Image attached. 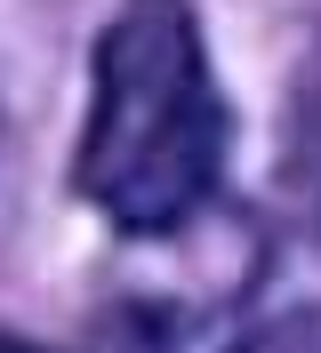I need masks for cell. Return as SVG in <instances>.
<instances>
[{
	"instance_id": "3957f363",
	"label": "cell",
	"mask_w": 321,
	"mask_h": 353,
	"mask_svg": "<svg viewBox=\"0 0 321 353\" xmlns=\"http://www.w3.org/2000/svg\"><path fill=\"white\" fill-rule=\"evenodd\" d=\"M0 353H48V345H24V337H0Z\"/></svg>"
},
{
	"instance_id": "7a4b0ae2",
	"label": "cell",
	"mask_w": 321,
	"mask_h": 353,
	"mask_svg": "<svg viewBox=\"0 0 321 353\" xmlns=\"http://www.w3.org/2000/svg\"><path fill=\"white\" fill-rule=\"evenodd\" d=\"M233 353H321V305H298L281 321H257Z\"/></svg>"
},
{
	"instance_id": "6da1fadb",
	"label": "cell",
	"mask_w": 321,
	"mask_h": 353,
	"mask_svg": "<svg viewBox=\"0 0 321 353\" xmlns=\"http://www.w3.org/2000/svg\"><path fill=\"white\" fill-rule=\"evenodd\" d=\"M225 169V97L185 0H121L97 41V88L72 185L121 233H169Z\"/></svg>"
}]
</instances>
